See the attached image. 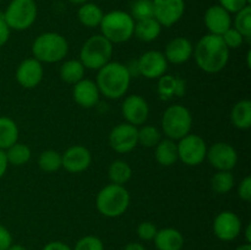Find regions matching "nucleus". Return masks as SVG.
<instances>
[{
    "label": "nucleus",
    "instance_id": "obj_8",
    "mask_svg": "<svg viewBox=\"0 0 251 250\" xmlns=\"http://www.w3.org/2000/svg\"><path fill=\"white\" fill-rule=\"evenodd\" d=\"M10 29L25 31L37 19V4L34 0H11L2 14Z\"/></svg>",
    "mask_w": 251,
    "mask_h": 250
},
{
    "label": "nucleus",
    "instance_id": "obj_10",
    "mask_svg": "<svg viewBox=\"0 0 251 250\" xmlns=\"http://www.w3.org/2000/svg\"><path fill=\"white\" fill-rule=\"evenodd\" d=\"M137 73L144 77L153 80L166 75L168 61L163 53L158 50H149L142 54L136 61Z\"/></svg>",
    "mask_w": 251,
    "mask_h": 250
},
{
    "label": "nucleus",
    "instance_id": "obj_36",
    "mask_svg": "<svg viewBox=\"0 0 251 250\" xmlns=\"http://www.w3.org/2000/svg\"><path fill=\"white\" fill-rule=\"evenodd\" d=\"M73 250H104V244L96 235H85L77 240Z\"/></svg>",
    "mask_w": 251,
    "mask_h": 250
},
{
    "label": "nucleus",
    "instance_id": "obj_49",
    "mask_svg": "<svg viewBox=\"0 0 251 250\" xmlns=\"http://www.w3.org/2000/svg\"><path fill=\"white\" fill-rule=\"evenodd\" d=\"M70 2H73V4H76V5H82L85 4V2H87L88 0H69Z\"/></svg>",
    "mask_w": 251,
    "mask_h": 250
},
{
    "label": "nucleus",
    "instance_id": "obj_46",
    "mask_svg": "<svg viewBox=\"0 0 251 250\" xmlns=\"http://www.w3.org/2000/svg\"><path fill=\"white\" fill-rule=\"evenodd\" d=\"M245 240H247L248 244L251 243V225H248L247 228H245Z\"/></svg>",
    "mask_w": 251,
    "mask_h": 250
},
{
    "label": "nucleus",
    "instance_id": "obj_43",
    "mask_svg": "<svg viewBox=\"0 0 251 250\" xmlns=\"http://www.w3.org/2000/svg\"><path fill=\"white\" fill-rule=\"evenodd\" d=\"M42 250H73L68 244L63 242H59V240H55V242H50L48 244H46Z\"/></svg>",
    "mask_w": 251,
    "mask_h": 250
},
{
    "label": "nucleus",
    "instance_id": "obj_1",
    "mask_svg": "<svg viewBox=\"0 0 251 250\" xmlns=\"http://www.w3.org/2000/svg\"><path fill=\"white\" fill-rule=\"evenodd\" d=\"M193 54L199 68L208 74L220 73L229 60V49L222 37L211 33L199 39Z\"/></svg>",
    "mask_w": 251,
    "mask_h": 250
},
{
    "label": "nucleus",
    "instance_id": "obj_27",
    "mask_svg": "<svg viewBox=\"0 0 251 250\" xmlns=\"http://www.w3.org/2000/svg\"><path fill=\"white\" fill-rule=\"evenodd\" d=\"M19 140L17 124L7 117H0V150H7Z\"/></svg>",
    "mask_w": 251,
    "mask_h": 250
},
{
    "label": "nucleus",
    "instance_id": "obj_15",
    "mask_svg": "<svg viewBox=\"0 0 251 250\" xmlns=\"http://www.w3.org/2000/svg\"><path fill=\"white\" fill-rule=\"evenodd\" d=\"M92 163V154L81 145H74L69 147L61 154V167L65 168L69 173H81L85 172Z\"/></svg>",
    "mask_w": 251,
    "mask_h": 250
},
{
    "label": "nucleus",
    "instance_id": "obj_29",
    "mask_svg": "<svg viewBox=\"0 0 251 250\" xmlns=\"http://www.w3.org/2000/svg\"><path fill=\"white\" fill-rule=\"evenodd\" d=\"M132 175V169L125 161H114L110 163L109 169H108V176L110 181L117 185H124L125 183L130 180Z\"/></svg>",
    "mask_w": 251,
    "mask_h": 250
},
{
    "label": "nucleus",
    "instance_id": "obj_33",
    "mask_svg": "<svg viewBox=\"0 0 251 250\" xmlns=\"http://www.w3.org/2000/svg\"><path fill=\"white\" fill-rule=\"evenodd\" d=\"M39 168L47 173H53L61 168V154L54 150H47L39 154Z\"/></svg>",
    "mask_w": 251,
    "mask_h": 250
},
{
    "label": "nucleus",
    "instance_id": "obj_16",
    "mask_svg": "<svg viewBox=\"0 0 251 250\" xmlns=\"http://www.w3.org/2000/svg\"><path fill=\"white\" fill-rule=\"evenodd\" d=\"M122 113L129 124L135 125V126L142 125L149 118V103L139 95L127 96L122 104Z\"/></svg>",
    "mask_w": 251,
    "mask_h": 250
},
{
    "label": "nucleus",
    "instance_id": "obj_47",
    "mask_svg": "<svg viewBox=\"0 0 251 250\" xmlns=\"http://www.w3.org/2000/svg\"><path fill=\"white\" fill-rule=\"evenodd\" d=\"M6 250H27V249L21 244H11Z\"/></svg>",
    "mask_w": 251,
    "mask_h": 250
},
{
    "label": "nucleus",
    "instance_id": "obj_7",
    "mask_svg": "<svg viewBox=\"0 0 251 250\" xmlns=\"http://www.w3.org/2000/svg\"><path fill=\"white\" fill-rule=\"evenodd\" d=\"M193 117L190 110L181 104H174L167 108L162 115V129L171 140H180L190 134Z\"/></svg>",
    "mask_w": 251,
    "mask_h": 250
},
{
    "label": "nucleus",
    "instance_id": "obj_40",
    "mask_svg": "<svg viewBox=\"0 0 251 250\" xmlns=\"http://www.w3.org/2000/svg\"><path fill=\"white\" fill-rule=\"evenodd\" d=\"M238 196L244 201L251 200V178L245 176L238 185Z\"/></svg>",
    "mask_w": 251,
    "mask_h": 250
},
{
    "label": "nucleus",
    "instance_id": "obj_24",
    "mask_svg": "<svg viewBox=\"0 0 251 250\" xmlns=\"http://www.w3.org/2000/svg\"><path fill=\"white\" fill-rule=\"evenodd\" d=\"M162 26L154 17L135 22L134 34L142 42H153L161 34Z\"/></svg>",
    "mask_w": 251,
    "mask_h": 250
},
{
    "label": "nucleus",
    "instance_id": "obj_3",
    "mask_svg": "<svg viewBox=\"0 0 251 250\" xmlns=\"http://www.w3.org/2000/svg\"><path fill=\"white\" fill-rule=\"evenodd\" d=\"M130 205V194L124 185L108 184L102 188L96 199V206L104 217L115 218L124 215Z\"/></svg>",
    "mask_w": 251,
    "mask_h": 250
},
{
    "label": "nucleus",
    "instance_id": "obj_5",
    "mask_svg": "<svg viewBox=\"0 0 251 250\" xmlns=\"http://www.w3.org/2000/svg\"><path fill=\"white\" fill-rule=\"evenodd\" d=\"M100 32L112 43H124L134 36L135 21L130 14L114 10L103 15L100 21Z\"/></svg>",
    "mask_w": 251,
    "mask_h": 250
},
{
    "label": "nucleus",
    "instance_id": "obj_25",
    "mask_svg": "<svg viewBox=\"0 0 251 250\" xmlns=\"http://www.w3.org/2000/svg\"><path fill=\"white\" fill-rule=\"evenodd\" d=\"M233 125L240 130H248L251 126V102L242 100L237 102L230 112Z\"/></svg>",
    "mask_w": 251,
    "mask_h": 250
},
{
    "label": "nucleus",
    "instance_id": "obj_23",
    "mask_svg": "<svg viewBox=\"0 0 251 250\" xmlns=\"http://www.w3.org/2000/svg\"><path fill=\"white\" fill-rule=\"evenodd\" d=\"M154 157H156V161L162 166H173L178 161V146L176 141L171 139L161 140L156 146Z\"/></svg>",
    "mask_w": 251,
    "mask_h": 250
},
{
    "label": "nucleus",
    "instance_id": "obj_14",
    "mask_svg": "<svg viewBox=\"0 0 251 250\" xmlns=\"http://www.w3.org/2000/svg\"><path fill=\"white\" fill-rule=\"evenodd\" d=\"M154 19L162 27H171L183 17L185 11L184 0H152Z\"/></svg>",
    "mask_w": 251,
    "mask_h": 250
},
{
    "label": "nucleus",
    "instance_id": "obj_45",
    "mask_svg": "<svg viewBox=\"0 0 251 250\" xmlns=\"http://www.w3.org/2000/svg\"><path fill=\"white\" fill-rule=\"evenodd\" d=\"M124 250H146V249H145V247L141 244V243L132 242V243H129V244L125 245Z\"/></svg>",
    "mask_w": 251,
    "mask_h": 250
},
{
    "label": "nucleus",
    "instance_id": "obj_50",
    "mask_svg": "<svg viewBox=\"0 0 251 250\" xmlns=\"http://www.w3.org/2000/svg\"><path fill=\"white\" fill-rule=\"evenodd\" d=\"M250 56H251V51L249 50L247 54V59H248V68H250Z\"/></svg>",
    "mask_w": 251,
    "mask_h": 250
},
{
    "label": "nucleus",
    "instance_id": "obj_44",
    "mask_svg": "<svg viewBox=\"0 0 251 250\" xmlns=\"http://www.w3.org/2000/svg\"><path fill=\"white\" fill-rule=\"evenodd\" d=\"M9 163H7L6 154H5L4 150H0V178L4 176V174L6 173V169Z\"/></svg>",
    "mask_w": 251,
    "mask_h": 250
},
{
    "label": "nucleus",
    "instance_id": "obj_2",
    "mask_svg": "<svg viewBox=\"0 0 251 250\" xmlns=\"http://www.w3.org/2000/svg\"><path fill=\"white\" fill-rule=\"evenodd\" d=\"M131 81L127 66L119 61H109L98 70L97 86L100 95L109 100H119L127 92Z\"/></svg>",
    "mask_w": 251,
    "mask_h": 250
},
{
    "label": "nucleus",
    "instance_id": "obj_34",
    "mask_svg": "<svg viewBox=\"0 0 251 250\" xmlns=\"http://www.w3.org/2000/svg\"><path fill=\"white\" fill-rule=\"evenodd\" d=\"M130 16L136 22L154 17L153 1L152 0H134L130 9Z\"/></svg>",
    "mask_w": 251,
    "mask_h": 250
},
{
    "label": "nucleus",
    "instance_id": "obj_4",
    "mask_svg": "<svg viewBox=\"0 0 251 250\" xmlns=\"http://www.w3.org/2000/svg\"><path fill=\"white\" fill-rule=\"evenodd\" d=\"M68 51V41L55 32L39 34L32 43V54L41 63H58L65 58Z\"/></svg>",
    "mask_w": 251,
    "mask_h": 250
},
{
    "label": "nucleus",
    "instance_id": "obj_32",
    "mask_svg": "<svg viewBox=\"0 0 251 250\" xmlns=\"http://www.w3.org/2000/svg\"><path fill=\"white\" fill-rule=\"evenodd\" d=\"M161 140V131L153 125H144L140 129H137V142L141 146L147 147V149L156 147Z\"/></svg>",
    "mask_w": 251,
    "mask_h": 250
},
{
    "label": "nucleus",
    "instance_id": "obj_39",
    "mask_svg": "<svg viewBox=\"0 0 251 250\" xmlns=\"http://www.w3.org/2000/svg\"><path fill=\"white\" fill-rule=\"evenodd\" d=\"M220 5L229 14H237L250 4L248 0H220Z\"/></svg>",
    "mask_w": 251,
    "mask_h": 250
},
{
    "label": "nucleus",
    "instance_id": "obj_38",
    "mask_svg": "<svg viewBox=\"0 0 251 250\" xmlns=\"http://www.w3.org/2000/svg\"><path fill=\"white\" fill-rule=\"evenodd\" d=\"M157 227L152 222L149 221H145L141 222L137 225V235L141 240L144 242H150V240H153L154 237L157 234Z\"/></svg>",
    "mask_w": 251,
    "mask_h": 250
},
{
    "label": "nucleus",
    "instance_id": "obj_13",
    "mask_svg": "<svg viewBox=\"0 0 251 250\" xmlns=\"http://www.w3.org/2000/svg\"><path fill=\"white\" fill-rule=\"evenodd\" d=\"M213 233L222 242H232L242 232V221L232 211H222L213 221Z\"/></svg>",
    "mask_w": 251,
    "mask_h": 250
},
{
    "label": "nucleus",
    "instance_id": "obj_11",
    "mask_svg": "<svg viewBox=\"0 0 251 250\" xmlns=\"http://www.w3.org/2000/svg\"><path fill=\"white\" fill-rule=\"evenodd\" d=\"M139 127L129 123H123L112 129L109 134V145L118 153H126L132 151L139 145L137 142Z\"/></svg>",
    "mask_w": 251,
    "mask_h": 250
},
{
    "label": "nucleus",
    "instance_id": "obj_26",
    "mask_svg": "<svg viewBox=\"0 0 251 250\" xmlns=\"http://www.w3.org/2000/svg\"><path fill=\"white\" fill-rule=\"evenodd\" d=\"M103 11L98 5L93 2H85L77 11V17L81 24L88 28H95L100 25L103 19Z\"/></svg>",
    "mask_w": 251,
    "mask_h": 250
},
{
    "label": "nucleus",
    "instance_id": "obj_35",
    "mask_svg": "<svg viewBox=\"0 0 251 250\" xmlns=\"http://www.w3.org/2000/svg\"><path fill=\"white\" fill-rule=\"evenodd\" d=\"M234 28L242 34L244 38H250L251 36V6L248 5L244 9L235 14Z\"/></svg>",
    "mask_w": 251,
    "mask_h": 250
},
{
    "label": "nucleus",
    "instance_id": "obj_37",
    "mask_svg": "<svg viewBox=\"0 0 251 250\" xmlns=\"http://www.w3.org/2000/svg\"><path fill=\"white\" fill-rule=\"evenodd\" d=\"M221 37H222L223 42H225V44L227 46V48L229 49V50L230 49L239 48L243 44V42H244V37H243L234 27H233V28L230 27V28L227 29Z\"/></svg>",
    "mask_w": 251,
    "mask_h": 250
},
{
    "label": "nucleus",
    "instance_id": "obj_12",
    "mask_svg": "<svg viewBox=\"0 0 251 250\" xmlns=\"http://www.w3.org/2000/svg\"><path fill=\"white\" fill-rule=\"evenodd\" d=\"M206 158L217 171H232L238 162V153L232 145L227 142H216L207 149Z\"/></svg>",
    "mask_w": 251,
    "mask_h": 250
},
{
    "label": "nucleus",
    "instance_id": "obj_28",
    "mask_svg": "<svg viewBox=\"0 0 251 250\" xmlns=\"http://www.w3.org/2000/svg\"><path fill=\"white\" fill-rule=\"evenodd\" d=\"M60 78L66 83L75 85L78 81H81L85 76V66L82 65L80 60H71L65 61L60 68Z\"/></svg>",
    "mask_w": 251,
    "mask_h": 250
},
{
    "label": "nucleus",
    "instance_id": "obj_6",
    "mask_svg": "<svg viewBox=\"0 0 251 250\" xmlns=\"http://www.w3.org/2000/svg\"><path fill=\"white\" fill-rule=\"evenodd\" d=\"M113 55V43L102 34H95L83 43L80 50V61L85 69L100 70L109 63Z\"/></svg>",
    "mask_w": 251,
    "mask_h": 250
},
{
    "label": "nucleus",
    "instance_id": "obj_20",
    "mask_svg": "<svg viewBox=\"0 0 251 250\" xmlns=\"http://www.w3.org/2000/svg\"><path fill=\"white\" fill-rule=\"evenodd\" d=\"M194 47L185 37H176L166 47L164 56L168 63L184 64L191 58Z\"/></svg>",
    "mask_w": 251,
    "mask_h": 250
},
{
    "label": "nucleus",
    "instance_id": "obj_17",
    "mask_svg": "<svg viewBox=\"0 0 251 250\" xmlns=\"http://www.w3.org/2000/svg\"><path fill=\"white\" fill-rule=\"evenodd\" d=\"M43 66L36 58L25 59L16 70V80L24 88H34L43 78Z\"/></svg>",
    "mask_w": 251,
    "mask_h": 250
},
{
    "label": "nucleus",
    "instance_id": "obj_18",
    "mask_svg": "<svg viewBox=\"0 0 251 250\" xmlns=\"http://www.w3.org/2000/svg\"><path fill=\"white\" fill-rule=\"evenodd\" d=\"M73 96L75 102L80 107L90 109V108L96 107L98 104L100 92L98 90L97 83L93 82L92 80H88V78H82L74 85Z\"/></svg>",
    "mask_w": 251,
    "mask_h": 250
},
{
    "label": "nucleus",
    "instance_id": "obj_30",
    "mask_svg": "<svg viewBox=\"0 0 251 250\" xmlns=\"http://www.w3.org/2000/svg\"><path fill=\"white\" fill-rule=\"evenodd\" d=\"M5 154H6L7 163L14 164V166H24L31 158V150L27 145L20 144L16 142L9 149L5 150Z\"/></svg>",
    "mask_w": 251,
    "mask_h": 250
},
{
    "label": "nucleus",
    "instance_id": "obj_22",
    "mask_svg": "<svg viewBox=\"0 0 251 250\" xmlns=\"http://www.w3.org/2000/svg\"><path fill=\"white\" fill-rule=\"evenodd\" d=\"M185 81L173 75H163L158 78V95L161 100H168L173 96L183 97L185 95Z\"/></svg>",
    "mask_w": 251,
    "mask_h": 250
},
{
    "label": "nucleus",
    "instance_id": "obj_9",
    "mask_svg": "<svg viewBox=\"0 0 251 250\" xmlns=\"http://www.w3.org/2000/svg\"><path fill=\"white\" fill-rule=\"evenodd\" d=\"M178 159L186 166H199L202 163L207 153V145L205 140L196 134H188L179 140Z\"/></svg>",
    "mask_w": 251,
    "mask_h": 250
},
{
    "label": "nucleus",
    "instance_id": "obj_21",
    "mask_svg": "<svg viewBox=\"0 0 251 250\" xmlns=\"http://www.w3.org/2000/svg\"><path fill=\"white\" fill-rule=\"evenodd\" d=\"M153 242L158 250H181L184 247L183 234L171 227L157 230Z\"/></svg>",
    "mask_w": 251,
    "mask_h": 250
},
{
    "label": "nucleus",
    "instance_id": "obj_41",
    "mask_svg": "<svg viewBox=\"0 0 251 250\" xmlns=\"http://www.w3.org/2000/svg\"><path fill=\"white\" fill-rule=\"evenodd\" d=\"M12 244V235L6 227L0 225V250H6Z\"/></svg>",
    "mask_w": 251,
    "mask_h": 250
},
{
    "label": "nucleus",
    "instance_id": "obj_19",
    "mask_svg": "<svg viewBox=\"0 0 251 250\" xmlns=\"http://www.w3.org/2000/svg\"><path fill=\"white\" fill-rule=\"evenodd\" d=\"M205 25L208 32L216 36H222L227 29L232 27V19L230 14L226 11L221 5L210 6L205 12Z\"/></svg>",
    "mask_w": 251,
    "mask_h": 250
},
{
    "label": "nucleus",
    "instance_id": "obj_48",
    "mask_svg": "<svg viewBox=\"0 0 251 250\" xmlns=\"http://www.w3.org/2000/svg\"><path fill=\"white\" fill-rule=\"evenodd\" d=\"M235 250H251V244H248V243H245V244L239 245V247H238Z\"/></svg>",
    "mask_w": 251,
    "mask_h": 250
},
{
    "label": "nucleus",
    "instance_id": "obj_31",
    "mask_svg": "<svg viewBox=\"0 0 251 250\" xmlns=\"http://www.w3.org/2000/svg\"><path fill=\"white\" fill-rule=\"evenodd\" d=\"M233 186H234V176L230 171H218L211 179V188L220 195L229 193Z\"/></svg>",
    "mask_w": 251,
    "mask_h": 250
},
{
    "label": "nucleus",
    "instance_id": "obj_42",
    "mask_svg": "<svg viewBox=\"0 0 251 250\" xmlns=\"http://www.w3.org/2000/svg\"><path fill=\"white\" fill-rule=\"evenodd\" d=\"M9 38H10V27L7 26V24L5 22L2 14H0V48L6 44V42L9 41Z\"/></svg>",
    "mask_w": 251,
    "mask_h": 250
},
{
    "label": "nucleus",
    "instance_id": "obj_51",
    "mask_svg": "<svg viewBox=\"0 0 251 250\" xmlns=\"http://www.w3.org/2000/svg\"><path fill=\"white\" fill-rule=\"evenodd\" d=\"M0 2H1V0H0Z\"/></svg>",
    "mask_w": 251,
    "mask_h": 250
}]
</instances>
